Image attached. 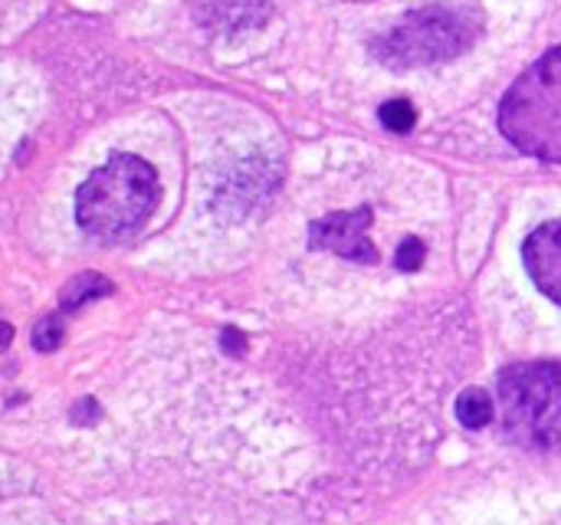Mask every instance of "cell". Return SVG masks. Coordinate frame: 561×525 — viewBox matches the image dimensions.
I'll list each match as a JSON object with an SVG mask.
<instances>
[{
  "mask_svg": "<svg viewBox=\"0 0 561 525\" xmlns=\"http://www.w3.org/2000/svg\"><path fill=\"white\" fill-rule=\"evenodd\" d=\"M158 204V171L138 155H112L76 194V220L89 237L135 233Z\"/></svg>",
  "mask_w": 561,
  "mask_h": 525,
  "instance_id": "obj_1",
  "label": "cell"
},
{
  "mask_svg": "<svg viewBox=\"0 0 561 525\" xmlns=\"http://www.w3.org/2000/svg\"><path fill=\"white\" fill-rule=\"evenodd\" d=\"M500 125L519 151L561 164V46L513 82L500 109Z\"/></svg>",
  "mask_w": 561,
  "mask_h": 525,
  "instance_id": "obj_2",
  "label": "cell"
},
{
  "mask_svg": "<svg viewBox=\"0 0 561 525\" xmlns=\"http://www.w3.org/2000/svg\"><path fill=\"white\" fill-rule=\"evenodd\" d=\"M506 434L526 447L561 450V365H516L500 375Z\"/></svg>",
  "mask_w": 561,
  "mask_h": 525,
  "instance_id": "obj_3",
  "label": "cell"
},
{
  "mask_svg": "<svg viewBox=\"0 0 561 525\" xmlns=\"http://www.w3.org/2000/svg\"><path fill=\"white\" fill-rule=\"evenodd\" d=\"M480 33V13L470 7H424L401 20L381 43V62L394 69L431 66L454 59L467 46H473Z\"/></svg>",
  "mask_w": 561,
  "mask_h": 525,
  "instance_id": "obj_4",
  "label": "cell"
},
{
  "mask_svg": "<svg viewBox=\"0 0 561 525\" xmlns=\"http://www.w3.org/2000/svg\"><path fill=\"white\" fill-rule=\"evenodd\" d=\"M368 227H371V210L358 207V210H342V214H329L322 220H316L309 227V243L319 250H332L345 260L355 263H375L378 250L368 240Z\"/></svg>",
  "mask_w": 561,
  "mask_h": 525,
  "instance_id": "obj_5",
  "label": "cell"
},
{
  "mask_svg": "<svg viewBox=\"0 0 561 525\" xmlns=\"http://www.w3.org/2000/svg\"><path fill=\"white\" fill-rule=\"evenodd\" d=\"M523 260L533 276V283L561 306V220L542 224L526 243Z\"/></svg>",
  "mask_w": 561,
  "mask_h": 525,
  "instance_id": "obj_6",
  "label": "cell"
},
{
  "mask_svg": "<svg viewBox=\"0 0 561 525\" xmlns=\"http://www.w3.org/2000/svg\"><path fill=\"white\" fill-rule=\"evenodd\" d=\"M108 293H112V283H108L102 273H79V276H72V279L62 286L59 306H62V312H76V309H82L85 303L102 299V296H108Z\"/></svg>",
  "mask_w": 561,
  "mask_h": 525,
  "instance_id": "obj_7",
  "label": "cell"
},
{
  "mask_svg": "<svg viewBox=\"0 0 561 525\" xmlns=\"http://www.w3.org/2000/svg\"><path fill=\"white\" fill-rule=\"evenodd\" d=\"M457 418H460L463 427H470V431L486 427V424L493 421V398H490L486 391H480V388L463 391L460 401H457Z\"/></svg>",
  "mask_w": 561,
  "mask_h": 525,
  "instance_id": "obj_8",
  "label": "cell"
},
{
  "mask_svg": "<svg viewBox=\"0 0 561 525\" xmlns=\"http://www.w3.org/2000/svg\"><path fill=\"white\" fill-rule=\"evenodd\" d=\"M381 125L394 135H408L417 125V112L408 99H394L381 105Z\"/></svg>",
  "mask_w": 561,
  "mask_h": 525,
  "instance_id": "obj_9",
  "label": "cell"
},
{
  "mask_svg": "<svg viewBox=\"0 0 561 525\" xmlns=\"http://www.w3.org/2000/svg\"><path fill=\"white\" fill-rule=\"evenodd\" d=\"M62 335H66V326H62V316H43L33 329V349L36 352H53L62 345Z\"/></svg>",
  "mask_w": 561,
  "mask_h": 525,
  "instance_id": "obj_10",
  "label": "cell"
},
{
  "mask_svg": "<svg viewBox=\"0 0 561 525\" xmlns=\"http://www.w3.org/2000/svg\"><path fill=\"white\" fill-rule=\"evenodd\" d=\"M424 256H427V247H424L417 237H408V240L401 243V250H398V266H401V270H417V266L424 263Z\"/></svg>",
  "mask_w": 561,
  "mask_h": 525,
  "instance_id": "obj_11",
  "label": "cell"
},
{
  "mask_svg": "<svg viewBox=\"0 0 561 525\" xmlns=\"http://www.w3.org/2000/svg\"><path fill=\"white\" fill-rule=\"evenodd\" d=\"M72 418H76V424H95V421H99V404H95L92 398H82V401L72 408Z\"/></svg>",
  "mask_w": 561,
  "mask_h": 525,
  "instance_id": "obj_12",
  "label": "cell"
},
{
  "mask_svg": "<svg viewBox=\"0 0 561 525\" xmlns=\"http://www.w3.org/2000/svg\"><path fill=\"white\" fill-rule=\"evenodd\" d=\"M224 349L230 352V355H240L247 345H243V332H237V329H224Z\"/></svg>",
  "mask_w": 561,
  "mask_h": 525,
  "instance_id": "obj_13",
  "label": "cell"
},
{
  "mask_svg": "<svg viewBox=\"0 0 561 525\" xmlns=\"http://www.w3.org/2000/svg\"><path fill=\"white\" fill-rule=\"evenodd\" d=\"M10 339H13V329H10L7 322H0V349H7V345H10Z\"/></svg>",
  "mask_w": 561,
  "mask_h": 525,
  "instance_id": "obj_14",
  "label": "cell"
}]
</instances>
